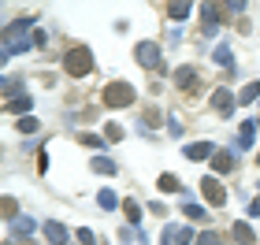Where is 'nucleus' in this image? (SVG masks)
<instances>
[{"label":"nucleus","mask_w":260,"mask_h":245,"mask_svg":"<svg viewBox=\"0 0 260 245\" xmlns=\"http://www.w3.org/2000/svg\"><path fill=\"white\" fill-rule=\"evenodd\" d=\"M63 71H67V75H75V78H82V75H89V71H93V56H89L86 45H75V49L63 56Z\"/></svg>","instance_id":"obj_1"},{"label":"nucleus","mask_w":260,"mask_h":245,"mask_svg":"<svg viewBox=\"0 0 260 245\" xmlns=\"http://www.w3.org/2000/svg\"><path fill=\"white\" fill-rule=\"evenodd\" d=\"M175 82H179L186 93H193L197 89V71H193V67H179V71H175Z\"/></svg>","instance_id":"obj_9"},{"label":"nucleus","mask_w":260,"mask_h":245,"mask_svg":"<svg viewBox=\"0 0 260 245\" xmlns=\"http://www.w3.org/2000/svg\"><path fill=\"white\" fill-rule=\"evenodd\" d=\"M212 167H216L219 174L234 171V153H227V149H216V156H212Z\"/></svg>","instance_id":"obj_8"},{"label":"nucleus","mask_w":260,"mask_h":245,"mask_svg":"<svg viewBox=\"0 0 260 245\" xmlns=\"http://www.w3.org/2000/svg\"><path fill=\"white\" fill-rule=\"evenodd\" d=\"M256 97H260V82H249V86L238 93V104H253Z\"/></svg>","instance_id":"obj_18"},{"label":"nucleus","mask_w":260,"mask_h":245,"mask_svg":"<svg viewBox=\"0 0 260 245\" xmlns=\"http://www.w3.org/2000/svg\"><path fill=\"white\" fill-rule=\"evenodd\" d=\"M231 230H234V241H238V245H256V234L249 230V223H242V219H238Z\"/></svg>","instance_id":"obj_10"},{"label":"nucleus","mask_w":260,"mask_h":245,"mask_svg":"<svg viewBox=\"0 0 260 245\" xmlns=\"http://www.w3.org/2000/svg\"><path fill=\"white\" fill-rule=\"evenodd\" d=\"M123 216H126V223H141V208H138V201H123Z\"/></svg>","instance_id":"obj_17"},{"label":"nucleus","mask_w":260,"mask_h":245,"mask_svg":"<svg viewBox=\"0 0 260 245\" xmlns=\"http://www.w3.org/2000/svg\"><path fill=\"white\" fill-rule=\"evenodd\" d=\"M190 11H193V8H190V4H171V8H168V15H171V19H175V22H182V19H186V15H190Z\"/></svg>","instance_id":"obj_20"},{"label":"nucleus","mask_w":260,"mask_h":245,"mask_svg":"<svg viewBox=\"0 0 260 245\" xmlns=\"http://www.w3.org/2000/svg\"><path fill=\"white\" fill-rule=\"evenodd\" d=\"M156 186H160V193H175V190H182V182L175 179V174H160Z\"/></svg>","instance_id":"obj_16"},{"label":"nucleus","mask_w":260,"mask_h":245,"mask_svg":"<svg viewBox=\"0 0 260 245\" xmlns=\"http://www.w3.org/2000/svg\"><path fill=\"white\" fill-rule=\"evenodd\" d=\"M93 171L97 174H115L119 167H115V160H108V156H93Z\"/></svg>","instance_id":"obj_15"},{"label":"nucleus","mask_w":260,"mask_h":245,"mask_svg":"<svg viewBox=\"0 0 260 245\" xmlns=\"http://www.w3.org/2000/svg\"><path fill=\"white\" fill-rule=\"evenodd\" d=\"M182 156L186 160H212V156H216V145H212V142H193V145H186L182 149Z\"/></svg>","instance_id":"obj_5"},{"label":"nucleus","mask_w":260,"mask_h":245,"mask_svg":"<svg viewBox=\"0 0 260 245\" xmlns=\"http://www.w3.org/2000/svg\"><path fill=\"white\" fill-rule=\"evenodd\" d=\"M104 137H108V142H119V137H123V126H119V123H108V126H104Z\"/></svg>","instance_id":"obj_23"},{"label":"nucleus","mask_w":260,"mask_h":245,"mask_svg":"<svg viewBox=\"0 0 260 245\" xmlns=\"http://www.w3.org/2000/svg\"><path fill=\"white\" fill-rule=\"evenodd\" d=\"M168 130H171V137H182V123H179V119H175V115H171V119H168Z\"/></svg>","instance_id":"obj_29"},{"label":"nucleus","mask_w":260,"mask_h":245,"mask_svg":"<svg viewBox=\"0 0 260 245\" xmlns=\"http://www.w3.org/2000/svg\"><path fill=\"white\" fill-rule=\"evenodd\" d=\"M138 100V93L130 82H112V86H104V104L108 108H130V104Z\"/></svg>","instance_id":"obj_2"},{"label":"nucleus","mask_w":260,"mask_h":245,"mask_svg":"<svg viewBox=\"0 0 260 245\" xmlns=\"http://www.w3.org/2000/svg\"><path fill=\"white\" fill-rule=\"evenodd\" d=\"M197 245H223V241H219V234H212V230H205V234L197 238Z\"/></svg>","instance_id":"obj_26"},{"label":"nucleus","mask_w":260,"mask_h":245,"mask_svg":"<svg viewBox=\"0 0 260 245\" xmlns=\"http://www.w3.org/2000/svg\"><path fill=\"white\" fill-rule=\"evenodd\" d=\"M201 193H205L208 204H216V208L227 204V193H223V186H219L216 179H201Z\"/></svg>","instance_id":"obj_4"},{"label":"nucleus","mask_w":260,"mask_h":245,"mask_svg":"<svg viewBox=\"0 0 260 245\" xmlns=\"http://www.w3.org/2000/svg\"><path fill=\"white\" fill-rule=\"evenodd\" d=\"M19 130H22V134H34V130H38V119H30V115H22V119H19Z\"/></svg>","instance_id":"obj_24"},{"label":"nucleus","mask_w":260,"mask_h":245,"mask_svg":"<svg viewBox=\"0 0 260 245\" xmlns=\"http://www.w3.org/2000/svg\"><path fill=\"white\" fill-rule=\"evenodd\" d=\"M212 60H216V63H223V67H231V71H234V52L227 49V45H216V52H212Z\"/></svg>","instance_id":"obj_14"},{"label":"nucleus","mask_w":260,"mask_h":245,"mask_svg":"<svg viewBox=\"0 0 260 245\" xmlns=\"http://www.w3.org/2000/svg\"><path fill=\"white\" fill-rule=\"evenodd\" d=\"M179 234L182 227H164V245H179Z\"/></svg>","instance_id":"obj_22"},{"label":"nucleus","mask_w":260,"mask_h":245,"mask_svg":"<svg viewBox=\"0 0 260 245\" xmlns=\"http://www.w3.org/2000/svg\"><path fill=\"white\" fill-rule=\"evenodd\" d=\"M8 245H11V241H8Z\"/></svg>","instance_id":"obj_33"},{"label":"nucleus","mask_w":260,"mask_h":245,"mask_svg":"<svg viewBox=\"0 0 260 245\" xmlns=\"http://www.w3.org/2000/svg\"><path fill=\"white\" fill-rule=\"evenodd\" d=\"M11 227H15V234H19V238H30L34 230H38V223H34L30 216H19V219H15V223H11Z\"/></svg>","instance_id":"obj_13"},{"label":"nucleus","mask_w":260,"mask_h":245,"mask_svg":"<svg viewBox=\"0 0 260 245\" xmlns=\"http://www.w3.org/2000/svg\"><path fill=\"white\" fill-rule=\"evenodd\" d=\"M34 108V100H30V93H19V97H11L4 104V112H30Z\"/></svg>","instance_id":"obj_12"},{"label":"nucleus","mask_w":260,"mask_h":245,"mask_svg":"<svg viewBox=\"0 0 260 245\" xmlns=\"http://www.w3.org/2000/svg\"><path fill=\"white\" fill-rule=\"evenodd\" d=\"M15 89H19V78H4V97H8V100L15 97Z\"/></svg>","instance_id":"obj_27"},{"label":"nucleus","mask_w":260,"mask_h":245,"mask_svg":"<svg viewBox=\"0 0 260 245\" xmlns=\"http://www.w3.org/2000/svg\"><path fill=\"white\" fill-rule=\"evenodd\" d=\"M26 245H30V241H26Z\"/></svg>","instance_id":"obj_32"},{"label":"nucleus","mask_w":260,"mask_h":245,"mask_svg":"<svg viewBox=\"0 0 260 245\" xmlns=\"http://www.w3.org/2000/svg\"><path fill=\"white\" fill-rule=\"evenodd\" d=\"M249 212H253V216H260V197H256V201L249 204Z\"/></svg>","instance_id":"obj_31"},{"label":"nucleus","mask_w":260,"mask_h":245,"mask_svg":"<svg viewBox=\"0 0 260 245\" xmlns=\"http://www.w3.org/2000/svg\"><path fill=\"white\" fill-rule=\"evenodd\" d=\"M134 60L141 67H152V71H164V60H160V49H156V41H141L138 49H134Z\"/></svg>","instance_id":"obj_3"},{"label":"nucleus","mask_w":260,"mask_h":245,"mask_svg":"<svg viewBox=\"0 0 260 245\" xmlns=\"http://www.w3.org/2000/svg\"><path fill=\"white\" fill-rule=\"evenodd\" d=\"M182 212L190 216V219H208V212H205V208H201V204H190V201L182 204Z\"/></svg>","instance_id":"obj_21"},{"label":"nucleus","mask_w":260,"mask_h":245,"mask_svg":"<svg viewBox=\"0 0 260 245\" xmlns=\"http://www.w3.org/2000/svg\"><path fill=\"white\" fill-rule=\"evenodd\" d=\"M256 130H260L256 123H242V126H238V149H249L253 137H256Z\"/></svg>","instance_id":"obj_11"},{"label":"nucleus","mask_w":260,"mask_h":245,"mask_svg":"<svg viewBox=\"0 0 260 245\" xmlns=\"http://www.w3.org/2000/svg\"><path fill=\"white\" fill-rule=\"evenodd\" d=\"M49 38H45V30H34V38H30V45H45Z\"/></svg>","instance_id":"obj_30"},{"label":"nucleus","mask_w":260,"mask_h":245,"mask_svg":"<svg viewBox=\"0 0 260 245\" xmlns=\"http://www.w3.org/2000/svg\"><path fill=\"white\" fill-rule=\"evenodd\" d=\"M4 216L11 219V223H15V219H19V216H15V201H11V197H4Z\"/></svg>","instance_id":"obj_28"},{"label":"nucleus","mask_w":260,"mask_h":245,"mask_svg":"<svg viewBox=\"0 0 260 245\" xmlns=\"http://www.w3.org/2000/svg\"><path fill=\"white\" fill-rule=\"evenodd\" d=\"M234 104H238V97H231L227 89H216V93H212V108H216L219 115H231Z\"/></svg>","instance_id":"obj_6"},{"label":"nucleus","mask_w":260,"mask_h":245,"mask_svg":"<svg viewBox=\"0 0 260 245\" xmlns=\"http://www.w3.org/2000/svg\"><path fill=\"white\" fill-rule=\"evenodd\" d=\"M75 238H78V245H97V238H93V230H86V227H82Z\"/></svg>","instance_id":"obj_25"},{"label":"nucleus","mask_w":260,"mask_h":245,"mask_svg":"<svg viewBox=\"0 0 260 245\" xmlns=\"http://www.w3.org/2000/svg\"><path fill=\"white\" fill-rule=\"evenodd\" d=\"M97 204L104 208V212H112V208H115V204H119V197H115L112 190H101V193H97Z\"/></svg>","instance_id":"obj_19"},{"label":"nucleus","mask_w":260,"mask_h":245,"mask_svg":"<svg viewBox=\"0 0 260 245\" xmlns=\"http://www.w3.org/2000/svg\"><path fill=\"white\" fill-rule=\"evenodd\" d=\"M45 238H49L52 245H67V238H71V230H67L63 223H56V219H52V223H45Z\"/></svg>","instance_id":"obj_7"}]
</instances>
